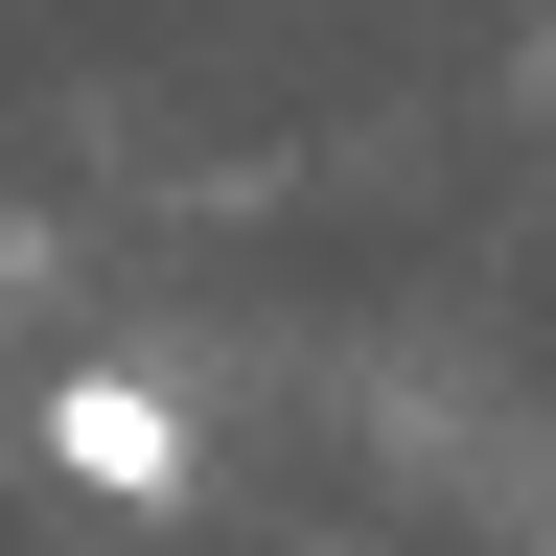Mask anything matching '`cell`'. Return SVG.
I'll list each match as a JSON object with an SVG mask.
<instances>
[{"instance_id": "cell-1", "label": "cell", "mask_w": 556, "mask_h": 556, "mask_svg": "<svg viewBox=\"0 0 556 556\" xmlns=\"http://www.w3.org/2000/svg\"><path fill=\"white\" fill-rule=\"evenodd\" d=\"M47 464L116 486V510H163V486H186V417L139 394V371H47Z\"/></svg>"}]
</instances>
